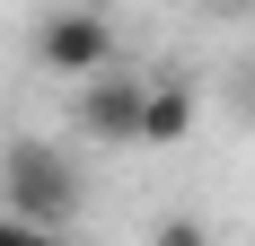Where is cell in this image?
Listing matches in <instances>:
<instances>
[{"label":"cell","mask_w":255,"mask_h":246,"mask_svg":"<svg viewBox=\"0 0 255 246\" xmlns=\"http://www.w3.org/2000/svg\"><path fill=\"white\" fill-rule=\"evenodd\" d=\"M79 202H88V185H79V158H71L62 141L18 132V141L0 149V220L44 229V238H71Z\"/></svg>","instance_id":"6da1fadb"},{"label":"cell","mask_w":255,"mask_h":246,"mask_svg":"<svg viewBox=\"0 0 255 246\" xmlns=\"http://www.w3.org/2000/svg\"><path fill=\"white\" fill-rule=\"evenodd\" d=\"M35 62L62 71L71 88L79 79H106L115 71V18L106 9H44L35 18Z\"/></svg>","instance_id":"7a4b0ae2"},{"label":"cell","mask_w":255,"mask_h":246,"mask_svg":"<svg viewBox=\"0 0 255 246\" xmlns=\"http://www.w3.org/2000/svg\"><path fill=\"white\" fill-rule=\"evenodd\" d=\"M141 88H150L141 71L79 79V88H71V132L97 141V149H132V132H141Z\"/></svg>","instance_id":"3957f363"},{"label":"cell","mask_w":255,"mask_h":246,"mask_svg":"<svg viewBox=\"0 0 255 246\" xmlns=\"http://www.w3.org/2000/svg\"><path fill=\"white\" fill-rule=\"evenodd\" d=\"M194 88L185 79H150L141 88V132H132V149H176V141H194Z\"/></svg>","instance_id":"277c9868"},{"label":"cell","mask_w":255,"mask_h":246,"mask_svg":"<svg viewBox=\"0 0 255 246\" xmlns=\"http://www.w3.org/2000/svg\"><path fill=\"white\" fill-rule=\"evenodd\" d=\"M150 246H211V229L194 220V211H167V220L150 229Z\"/></svg>","instance_id":"5b68a950"},{"label":"cell","mask_w":255,"mask_h":246,"mask_svg":"<svg viewBox=\"0 0 255 246\" xmlns=\"http://www.w3.org/2000/svg\"><path fill=\"white\" fill-rule=\"evenodd\" d=\"M0 246H79V238H44V229H18V220H0Z\"/></svg>","instance_id":"8992f818"}]
</instances>
